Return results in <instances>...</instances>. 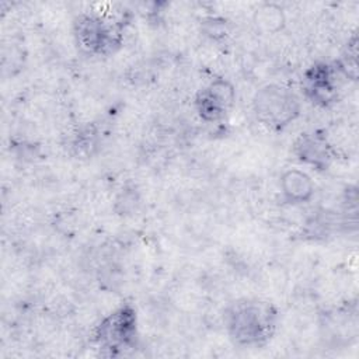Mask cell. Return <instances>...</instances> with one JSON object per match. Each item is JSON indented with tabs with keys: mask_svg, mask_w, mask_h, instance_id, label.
<instances>
[{
	"mask_svg": "<svg viewBox=\"0 0 359 359\" xmlns=\"http://www.w3.org/2000/svg\"><path fill=\"white\" fill-rule=\"evenodd\" d=\"M276 310L271 303L245 300L236 303L229 313L227 327L231 338L241 345H258L273 334Z\"/></svg>",
	"mask_w": 359,
	"mask_h": 359,
	"instance_id": "6da1fadb",
	"label": "cell"
},
{
	"mask_svg": "<svg viewBox=\"0 0 359 359\" xmlns=\"http://www.w3.org/2000/svg\"><path fill=\"white\" fill-rule=\"evenodd\" d=\"M252 104L257 119L273 130H282L297 118L300 111L296 94L279 84H268L259 88Z\"/></svg>",
	"mask_w": 359,
	"mask_h": 359,
	"instance_id": "7a4b0ae2",
	"label": "cell"
},
{
	"mask_svg": "<svg viewBox=\"0 0 359 359\" xmlns=\"http://www.w3.org/2000/svg\"><path fill=\"white\" fill-rule=\"evenodd\" d=\"M137 318L132 306H122L107 316L95 331V341L100 349L108 351L109 355L121 353L136 344Z\"/></svg>",
	"mask_w": 359,
	"mask_h": 359,
	"instance_id": "3957f363",
	"label": "cell"
},
{
	"mask_svg": "<svg viewBox=\"0 0 359 359\" xmlns=\"http://www.w3.org/2000/svg\"><path fill=\"white\" fill-rule=\"evenodd\" d=\"M77 43L88 53H108L119 45V39L101 18L95 15H80L74 22Z\"/></svg>",
	"mask_w": 359,
	"mask_h": 359,
	"instance_id": "277c9868",
	"label": "cell"
},
{
	"mask_svg": "<svg viewBox=\"0 0 359 359\" xmlns=\"http://www.w3.org/2000/svg\"><path fill=\"white\" fill-rule=\"evenodd\" d=\"M234 98L233 86L224 79H217L198 93L195 107L203 121L213 122L226 116L233 107Z\"/></svg>",
	"mask_w": 359,
	"mask_h": 359,
	"instance_id": "5b68a950",
	"label": "cell"
},
{
	"mask_svg": "<svg viewBox=\"0 0 359 359\" xmlns=\"http://www.w3.org/2000/svg\"><path fill=\"white\" fill-rule=\"evenodd\" d=\"M294 153L302 161L311 164L318 170L328 167L332 160L331 146L328 144L325 136L318 133L302 135L294 144Z\"/></svg>",
	"mask_w": 359,
	"mask_h": 359,
	"instance_id": "8992f818",
	"label": "cell"
},
{
	"mask_svg": "<svg viewBox=\"0 0 359 359\" xmlns=\"http://www.w3.org/2000/svg\"><path fill=\"white\" fill-rule=\"evenodd\" d=\"M306 93L313 101L323 105L332 101L335 94V81L332 69L328 65H316L307 70Z\"/></svg>",
	"mask_w": 359,
	"mask_h": 359,
	"instance_id": "52a82bcc",
	"label": "cell"
},
{
	"mask_svg": "<svg viewBox=\"0 0 359 359\" xmlns=\"http://www.w3.org/2000/svg\"><path fill=\"white\" fill-rule=\"evenodd\" d=\"M280 188L285 199L290 203L307 202L314 194V184L311 178L297 168H290L282 174Z\"/></svg>",
	"mask_w": 359,
	"mask_h": 359,
	"instance_id": "ba28073f",
	"label": "cell"
},
{
	"mask_svg": "<svg viewBox=\"0 0 359 359\" xmlns=\"http://www.w3.org/2000/svg\"><path fill=\"white\" fill-rule=\"evenodd\" d=\"M255 22L265 31H276L283 24L282 10L275 4H264L255 13Z\"/></svg>",
	"mask_w": 359,
	"mask_h": 359,
	"instance_id": "9c48e42d",
	"label": "cell"
},
{
	"mask_svg": "<svg viewBox=\"0 0 359 359\" xmlns=\"http://www.w3.org/2000/svg\"><path fill=\"white\" fill-rule=\"evenodd\" d=\"M356 55H358V49H356V38H353V42L348 45V56L342 57V70L345 72L346 76L352 77L353 80L358 76V63H356Z\"/></svg>",
	"mask_w": 359,
	"mask_h": 359,
	"instance_id": "30bf717a",
	"label": "cell"
}]
</instances>
